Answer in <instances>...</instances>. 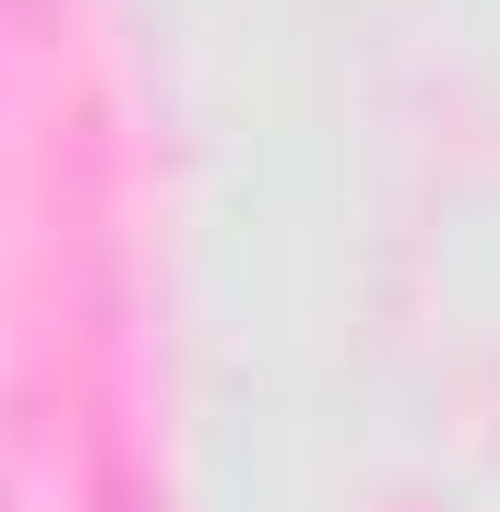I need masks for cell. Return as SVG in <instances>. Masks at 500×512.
Listing matches in <instances>:
<instances>
[{
	"instance_id": "cell-1",
	"label": "cell",
	"mask_w": 500,
	"mask_h": 512,
	"mask_svg": "<svg viewBox=\"0 0 500 512\" xmlns=\"http://www.w3.org/2000/svg\"><path fill=\"white\" fill-rule=\"evenodd\" d=\"M131 512H155V501H131Z\"/></svg>"
}]
</instances>
